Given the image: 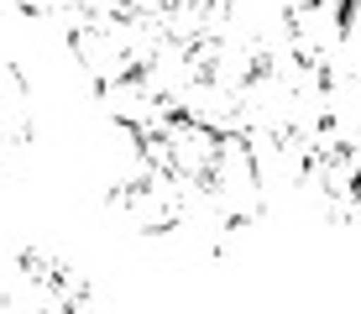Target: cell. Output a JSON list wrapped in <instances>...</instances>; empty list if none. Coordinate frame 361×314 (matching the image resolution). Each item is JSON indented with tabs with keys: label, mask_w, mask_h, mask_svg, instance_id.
<instances>
[{
	"label": "cell",
	"mask_w": 361,
	"mask_h": 314,
	"mask_svg": "<svg viewBox=\"0 0 361 314\" xmlns=\"http://www.w3.org/2000/svg\"><path fill=\"white\" fill-rule=\"evenodd\" d=\"M68 53L79 63V73L94 84V95H105L116 84L152 79L168 53V37L157 27V16H136V11L110 0V6L90 11V16L68 21Z\"/></svg>",
	"instance_id": "6da1fadb"
},
{
	"label": "cell",
	"mask_w": 361,
	"mask_h": 314,
	"mask_svg": "<svg viewBox=\"0 0 361 314\" xmlns=\"http://www.w3.org/2000/svg\"><path fill=\"white\" fill-rule=\"evenodd\" d=\"M37 136V99H32V84L16 63H0V168L16 157H27Z\"/></svg>",
	"instance_id": "5b68a950"
},
{
	"label": "cell",
	"mask_w": 361,
	"mask_h": 314,
	"mask_svg": "<svg viewBox=\"0 0 361 314\" xmlns=\"http://www.w3.org/2000/svg\"><path fill=\"white\" fill-rule=\"evenodd\" d=\"M110 215H116L126 231L136 236H173L183 231V188L168 179L163 168H152V162H136L126 179L110 183Z\"/></svg>",
	"instance_id": "3957f363"
},
{
	"label": "cell",
	"mask_w": 361,
	"mask_h": 314,
	"mask_svg": "<svg viewBox=\"0 0 361 314\" xmlns=\"http://www.w3.org/2000/svg\"><path fill=\"white\" fill-rule=\"evenodd\" d=\"M361 27V0H288L283 37L298 58L345 63V47Z\"/></svg>",
	"instance_id": "277c9868"
},
{
	"label": "cell",
	"mask_w": 361,
	"mask_h": 314,
	"mask_svg": "<svg viewBox=\"0 0 361 314\" xmlns=\"http://www.w3.org/2000/svg\"><path fill=\"white\" fill-rule=\"evenodd\" d=\"M0 304L6 309H84V304H94V288L73 262L58 257V251L27 246V251H16V262L6 267Z\"/></svg>",
	"instance_id": "7a4b0ae2"
},
{
	"label": "cell",
	"mask_w": 361,
	"mask_h": 314,
	"mask_svg": "<svg viewBox=\"0 0 361 314\" xmlns=\"http://www.w3.org/2000/svg\"><path fill=\"white\" fill-rule=\"evenodd\" d=\"M27 16H37V21H79V16H90V11H99V6H110V0H16Z\"/></svg>",
	"instance_id": "8992f818"
}]
</instances>
